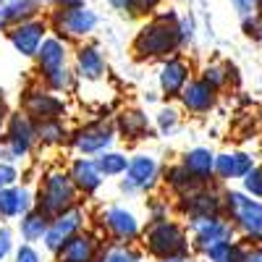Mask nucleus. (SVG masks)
<instances>
[{
  "instance_id": "f704fd0d",
  "label": "nucleus",
  "mask_w": 262,
  "mask_h": 262,
  "mask_svg": "<svg viewBox=\"0 0 262 262\" xmlns=\"http://www.w3.org/2000/svg\"><path fill=\"white\" fill-rule=\"evenodd\" d=\"M242 191L252 200L262 202V165H254L247 176L242 179Z\"/></svg>"
},
{
  "instance_id": "cd10ccee",
  "label": "nucleus",
  "mask_w": 262,
  "mask_h": 262,
  "mask_svg": "<svg viewBox=\"0 0 262 262\" xmlns=\"http://www.w3.org/2000/svg\"><path fill=\"white\" fill-rule=\"evenodd\" d=\"M48 226H50V221L45 215H42L39 210H29V212H24L18 217V233H21V242L24 244H37V242H42L45 238V233H48Z\"/></svg>"
},
{
  "instance_id": "de8ad7c7",
  "label": "nucleus",
  "mask_w": 262,
  "mask_h": 262,
  "mask_svg": "<svg viewBox=\"0 0 262 262\" xmlns=\"http://www.w3.org/2000/svg\"><path fill=\"white\" fill-rule=\"evenodd\" d=\"M259 158H262V152H259Z\"/></svg>"
},
{
  "instance_id": "c9c22d12",
  "label": "nucleus",
  "mask_w": 262,
  "mask_h": 262,
  "mask_svg": "<svg viewBox=\"0 0 262 262\" xmlns=\"http://www.w3.org/2000/svg\"><path fill=\"white\" fill-rule=\"evenodd\" d=\"M170 210H173V205L168 200H163V196H149L147 200V221L149 223L165 221V217H170Z\"/></svg>"
},
{
  "instance_id": "b1692460",
  "label": "nucleus",
  "mask_w": 262,
  "mask_h": 262,
  "mask_svg": "<svg viewBox=\"0 0 262 262\" xmlns=\"http://www.w3.org/2000/svg\"><path fill=\"white\" fill-rule=\"evenodd\" d=\"M189 176L196 181V184H212V168H215V152L207 149V147H191L186 149L181 160H179Z\"/></svg>"
},
{
  "instance_id": "393cba45",
  "label": "nucleus",
  "mask_w": 262,
  "mask_h": 262,
  "mask_svg": "<svg viewBox=\"0 0 262 262\" xmlns=\"http://www.w3.org/2000/svg\"><path fill=\"white\" fill-rule=\"evenodd\" d=\"M69 137H71V126L66 123V118L34 123V144H39V147H66Z\"/></svg>"
},
{
  "instance_id": "a211bd4d",
  "label": "nucleus",
  "mask_w": 262,
  "mask_h": 262,
  "mask_svg": "<svg viewBox=\"0 0 262 262\" xmlns=\"http://www.w3.org/2000/svg\"><path fill=\"white\" fill-rule=\"evenodd\" d=\"M191 81V63L184 60L179 53L170 55L160 63L158 69V84H160V95L165 100H179L181 90Z\"/></svg>"
},
{
  "instance_id": "6e6552de",
  "label": "nucleus",
  "mask_w": 262,
  "mask_h": 262,
  "mask_svg": "<svg viewBox=\"0 0 262 262\" xmlns=\"http://www.w3.org/2000/svg\"><path fill=\"white\" fill-rule=\"evenodd\" d=\"M34 149V121L21 111H11L6 121V131L0 139V163L16 165L32 155Z\"/></svg>"
},
{
  "instance_id": "09e8293b",
  "label": "nucleus",
  "mask_w": 262,
  "mask_h": 262,
  "mask_svg": "<svg viewBox=\"0 0 262 262\" xmlns=\"http://www.w3.org/2000/svg\"><path fill=\"white\" fill-rule=\"evenodd\" d=\"M259 42H262V37H259Z\"/></svg>"
},
{
  "instance_id": "2eb2a0df",
  "label": "nucleus",
  "mask_w": 262,
  "mask_h": 262,
  "mask_svg": "<svg viewBox=\"0 0 262 262\" xmlns=\"http://www.w3.org/2000/svg\"><path fill=\"white\" fill-rule=\"evenodd\" d=\"M50 34V27H48V18H29V21H21V24L11 27L8 29V42L13 45V50L24 58H34L42 39Z\"/></svg>"
},
{
  "instance_id": "c03bdc74",
  "label": "nucleus",
  "mask_w": 262,
  "mask_h": 262,
  "mask_svg": "<svg viewBox=\"0 0 262 262\" xmlns=\"http://www.w3.org/2000/svg\"><path fill=\"white\" fill-rule=\"evenodd\" d=\"M252 11H254V16L262 21V0H254V8H252Z\"/></svg>"
},
{
  "instance_id": "f03ea898",
  "label": "nucleus",
  "mask_w": 262,
  "mask_h": 262,
  "mask_svg": "<svg viewBox=\"0 0 262 262\" xmlns=\"http://www.w3.org/2000/svg\"><path fill=\"white\" fill-rule=\"evenodd\" d=\"M142 254H149L155 262L160 259H189L191 244L189 231L179 217H165V221L147 223L139 236Z\"/></svg>"
},
{
  "instance_id": "c756f323",
  "label": "nucleus",
  "mask_w": 262,
  "mask_h": 262,
  "mask_svg": "<svg viewBox=\"0 0 262 262\" xmlns=\"http://www.w3.org/2000/svg\"><path fill=\"white\" fill-rule=\"evenodd\" d=\"M142 257L137 244H105L95 262H142Z\"/></svg>"
},
{
  "instance_id": "e433bc0d",
  "label": "nucleus",
  "mask_w": 262,
  "mask_h": 262,
  "mask_svg": "<svg viewBox=\"0 0 262 262\" xmlns=\"http://www.w3.org/2000/svg\"><path fill=\"white\" fill-rule=\"evenodd\" d=\"M21 179V170L18 165H11V163H0V191L8 189V186H16Z\"/></svg>"
},
{
  "instance_id": "4be33fe9",
  "label": "nucleus",
  "mask_w": 262,
  "mask_h": 262,
  "mask_svg": "<svg viewBox=\"0 0 262 262\" xmlns=\"http://www.w3.org/2000/svg\"><path fill=\"white\" fill-rule=\"evenodd\" d=\"M254 165L257 163H254V158L249 155V152H242V149L221 152V155H215L212 181H233V179L242 181Z\"/></svg>"
},
{
  "instance_id": "79ce46f5",
  "label": "nucleus",
  "mask_w": 262,
  "mask_h": 262,
  "mask_svg": "<svg viewBox=\"0 0 262 262\" xmlns=\"http://www.w3.org/2000/svg\"><path fill=\"white\" fill-rule=\"evenodd\" d=\"M244 262H262V244L259 247H249L244 254Z\"/></svg>"
},
{
  "instance_id": "a18cd8bd",
  "label": "nucleus",
  "mask_w": 262,
  "mask_h": 262,
  "mask_svg": "<svg viewBox=\"0 0 262 262\" xmlns=\"http://www.w3.org/2000/svg\"><path fill=\"white\" fill-rule=\"evenodd\" d=\"M160 262H189V259H160Z\"/></svg>"
},
{
  "instance_id": "5701e85b",
  "label": "nucleus",
  "mask_w": 262,
  "mask_h": 262,
  "mask_svg": "<svg viewBox=\"0 0 262 262\" xmlns=\"http://www.w3.org/2000/svg\"><path fill=\"white\" fill-rule=\"evenodd\" d=\"M32 207H34V196L29 186L16 184V186H8L0 191V221H18Z\"/></svg>"
},
{
  "instance_id": "f257e3e1",
  "label": "nucleus",
  "mask_w": 262,
  "mask_h": 262,
  "mask_svg": "<svg viewBox=\"0 0 262 262\" xmlns=\"http://www.w3.org/2000/svg\"><path fill=\"white\" fill-rule=\"evenodd\" d=\"M184 45L181 37V21L176 13H158L147 18L137 29L134 42H131V53L137 60H165L176 55Z\"/></svg>"
},
{
  "instance_id": "49530a36",
  "label": "nucleus",
  "mask_w": 262,
  "mask_h": 262,
  "mask_svg": "<svg viewBox=\"0 0 262 262\" xmlns=\"http://www.w3.org/2000/svg\"><path fill=\"white\" fill-rule=\"evenodd\" d=\"M58 3H63V0H58Z\"/></svg>"
},
{
  "instance_id": "bb28decb",
  "label": "nucleus",
  "mask_w": 262,
  "mask_h": 262,
  "mask_svg": "<svg viewBox=\"0 0 262 262\" xmlns=\"http://www.w3.org/2000/svg\"><path fill=\"white\" fill-rule=\"evenodd\" d=\"M160 184L165 186V191H170V196L176 200V196L196 189V186H202V184H196L191 176H189V170L181 165V163H170L160 170Z\"/></svg>"
},
{
  "instance_id": "473e14b6",
  "label": "nucleus",
  "mask_w": 262,
  "mask_h": 262,
  "mask_svg": "<svg viewBox=\"0 0 262 262\" xmlns=\"http://www.w3.org/2000/svg\"><path fill=\"white\" fill-rule=\"evenodd\" d=\"M179 123H181V116H179L176 107H170V105L160 107V111L155 113V128H158V134H163V137H170L173 131L179 128Z\"/></svg>"
},
{
  "instance_id": "7ed1b4c3",
  "label": "nucleus",
  "mask_w": 262,
  "mask_h": 262,
  "mask_svg": "<svg viewBox=\"0 0 262 262\" xmlns=\"http://www.w3.org/2000/svg\"><path fill=\"white\" fill-rule=\"evenodd\" d=\"M32 196H34V210H39L48 221L58 217L66 210L76 207L79 200H81L76 186L69 179V173H66V168H58V165L42 170V176H39L37 189L32 191Z\"/></svg>"
},
{
  "instance_id": "f3484780",
  "label": "nucleus",
  "mask_w": 262,
  "mask_h": 262,
  "mask_svg": "<svg viewBox=\"0 0 262 262\" xmlns=\"http://www.w3.org/2000/svg\"><path fill=\"white\" fill-rule=\"evenodd\" d=\"M111 123L116 128V137L128 142V144L152 139V121H149V116L142 111V107H134V105L121 107Z\"/></svg>"
},
{
  "instance_id": "f8f14e48",
  "label": "nucleus",
  "mask_w": 262,
  "mask_h": 262,
  "mask_svg": "<svg viewBox=\"0 0 262 262\" xmlns=\"http://www.w3.org/2000/svg\"><path fill=\"white\" fill-rule=\"evenodd\" d=\"M90 221H92V215H90V210H86L81 202L76 207H71V210L60 212L58 217H53L50 226H48L45 238H42L45 252L48 254H55L66 242H71L76 233H81L84 228H90Z\"/></svg>"
},
{
  "instance_id": "0eeeda50",
  "label": "nucleus",
  "mask_w": 262,
  "mask_h": 262,
  "mask_svg": "<svg viewBox=\"0 0 262 262\" xmlns=\"http://www.w3.org/2000/svg\"><path fill=\"white\" fill-rule=\"evenodd\" d=\"M173 210L184 217V226L196 221H210V217H226L223 215V191H217L212 184H202L181 196L173 200Z\"/></svg>"
},
{
  "instance_id": "c85d7f7f",
  "label": "nucleus",
  "mask_w": 262,
  "mask_h": 262,
  "mask_svg": "<svg viewBox=\"0 0 262 262\" xmlns=\"http://www.w3.org/2000/svg\"><path fill=\"white\" fill-rule=\"evenodd\" d=\"M95 160V168L102 179H121L126 173V165H128V158L126 152H118V149H107V152H100Z\"/></svg>"
},
{
  "instance_id": "6ab92c4d",
  "label": "nucleus",
  "mask_w": 262,
  "mask_h": 262,
  "mask_svg": "<svg viewBox=\"0 0 262 262\" xmlns=\"http://www.w3.org/2000/svg\"><path fill=\"white\" fill-rule=\"evenodd\" d=\"M34 66H37V81H45L53 74L69 69V45L63 39L48 34L34 55Z\"/></svg>"
},
{
  "instance_id": "a19ab883",
  "label": "nucleus",
  "mask_w": 262,
  "mask_h": 262,
  "mask_svg": "<svg viewBox=\"0 0 262 262\" xmlns=\"http://www.w3.org/2000/svg\"><path fill=\"white\" fill-rule=\"evenodd\" d=\"M8 105H6V97L0 92V139H3V131H6V121H8Z\"/></svg>"
},
{
  "instance_id": "72a5a7b5",
  "label": "nucleus",
  "mask_w": 262,
  "mask_h": 262,
  "mask_svg": "<svg viewBox=\"0 0 262 262\" xmlns=\"http://www.w3.org/2000/svg\"><path fill=\"white\" fill-rule=\"evenodd\" d=\"M107 3L126 16H144V13H152V8H155V0H107Z\"/></svg>"
},
{
  "instance_id": "58836bf2",
  "label": "nucleus",
  "mask_w": 262,
  "mask_h": 262,
  "mask_svg": "<svg viewBox=\"0 0 262 262\" xmlns=\"http://www.w3.org/2000/svg\"><path fill=\"white\" fill-rule=\"evenodd\" d=\"M13 249H16L13 247V231L0 223V262H6V257L13 254Z\"/></svg>"
},
{
  "instance_id": "2f4dec72",
  "label": "nucleus",
  "mask_w": 262,
  "mask_h": 262,
  "mask_svg": "<svg viewBox=\"0 0 262 262\" xmlns=\"http://www.w3.org/2000/svg\"><path fill=\"white\" fill-rule=\"evenodd\" d=\"M231 74H233V69L231 66H221V63H210V66H205V71H202V81H207L215 92H221L223 86H228V81H231Z\"/></svg>"
},
{
  "instance_id": "7c9ffc66",
  "label": "nucleus",
  "mask_w": 262,
  "mask_h": 262,
  "mask_svg": "<svg viewBox=\"0 0 262 262\" xmlns=\"http://www.w3.org/2000/svg\"><path fill=\"white\" fill-rule=\"evenodd\" d=\"M244 254H247V247L236 238H228V242H221L205 252V257L210 262H244Z\"/></svg>"
},
{
  "instance_id": "423d86ee",
  "label": "nucleus",
  "mask_w": 262,
  "mask_h": 262,
  "mask_svg": "<svg viewBox=\"0 0 262 262\" xmlns=\"http://www.w3.org/2000/svg\"><path fill=\"white\" fill-rule=\"evenodd\" d=\"M95 221V231L107 238L105 244H134L142 236V221L134 210H128L123 205H105L97 210Z\"/></svg>"
},
{
  "instance_id": "aec40b11",
  "label": "nucleus",
  "mask_w": 262,
  "mask_h": 262,
  "mask_svg": "<svg viewBox=\"0 0 262 262\" xmlns=\"http://www.w3.org/2000/svg\"><path fill=\"white\" fill-rule=\"evenodd\" d=\"M179 102H181V107H184L189 116L202 118V116H207L210 111H215L217 92L212 90L207 81H202L200 76H191V81L184 86L181 95H179Z\"/></svg>"
},
{
  "instance_id": "39448f33",
  "label": "nucleus",
  "mask_w": 262,
  "mask_h": 262,
  "mask_svg": "<svg viewBox=\"0 0 262 262\" xmlns=\"http://www.w3.org/2000/svg\"><path fill=\"white\" fill-rule=\"evenodd\" d=\"M223 215L244 242L252 247L262 244V202L247 196L242 189H223Z\"/></svg>"
},
{
  "instance_id": "dca6fc26",
  "label": "nucleus",
  "mask_w": 262,
  "mask_h": 262,
  "mask_svg": "<svg viewBox=\"0 0 262 262\" xmlns=\"http://www.w3.org/2000/svg\"><path fill=\"white\" fill-rule=\"evenodd\" d=\"M186 231H189V244H191V249L200 252V254H205L210 247L221 244V242H228V238H233V233H236L226 217H210V221L189 223Z\"/></svg>"
},
{
  "instance_id": "412c9836",
  "label": "nucleus",
  "mask_w": 262,
  "mask_h": 262,
  "mask_svg": "<svg viewBox=\"0 0 262 262\" xmlns=\"http://www.w3.org/2000/svg\"><path fill=\"white\" fill-rule=\"evenodd\" d=\"M66 173H69L71 184L76 186L79 196H95V194L102 189V184H105V179L97 173L92 158H81V155L71 158V163H69V168H66Z\"/></svg>"
},
{
  "instance_id": "37998d69",
  "label": "nucleus",
  "mask_w": 262,
  "mask_h": 262,
  "mask_svg": "<svg viewBox=\"0 0 262 262\" xmlns=\"http://www.w3.org/2000/svg\"><path fill=\"white\" fill-rule=\"evenodd\" d=\"M233 3H236V8L242 11L244 16H249V11L254 8V0H233Z\"/></svg>"
},
{
  "instance_id": "a878e982",
  "label": "nucleus",
  "mask_w": 262,
  "mask_h": 262,
  "mask_svg": "<svg viewBox=\"0 0 262 262\" xmlns=\"http://www.w3.org/2000/svg\"><path fill=\"white\" fill-rule=\"evenodd\" d=\"M39 16V6L34 0H3L0 3V29H11L21 21H29Z\"/></svg>"
},
{
  "instance_id": "1a4fd4ad",
  "label": "nucleus",
  "mask_w": 262,
  "mask_h": 262,
  "mask_svg": "<svg viewBox=\"0 0 262 262\" xmlns=\"http://www.w3.org/2000/svg\"><path fill=\"white\" fill-rule=\"evenodd\" d=\"M160 170L163 165L158 163L155 155L147 152H137L128 158L126 173L118 179V189L126 196H137V194H152L160 186Z\"/></svg>"
},
{
  "instance_id": "9d476101",
  "label": "nucleus",
  "mask_w": 262,
  "mask_h": 262,
  "mask_svg": "<svg viewBox=\"0 0 262 262\" xmlns=\"http://www.w3.org/2000/svg\"><path fill=\"white\" fill-rule=\"evenodd\" d=\"M116 128L111 123V118H92L76 128H71V137H69V147L81 158H97L100 152L113 149L116 144Z\"/></svg>"
},
{
  "instance_id": "ea45409f",
  "label": "nucleus",
  "mask_w": 262,
  "mask_h": 262,
  "mask_svg": "<svg viewBox=\"0 0 262 262\" xmlns=\"http://www.w3.org/2000/svg\"><path fill=\"white\" fill-rule=\"evenodd\" d=\"M242 29H244V34L247 37H252V39H259L262 37V21L257 18V16H244V21H242Z\"/></svg>"
},
{
  "instance_id": "ddd939ff",
  "label": "nucleus",
  "mask_w": 262,
  "mask_h": 262,
  "mask_svg": "<svg viewBox=\"0 0 262 262\" xmlns=\"http://www.w3.org/2000/svg\"><path fill=\"white\" fill-rule=\"evenodd\" d=\"M74 76L81 84H102L107 76V60L95 42H81L74 50Z\"/></svg>"
},
{
  "instance_id": "9b49d317",
  "label": "nucleus",
  "mask_w": 262,
  "mask_h": 262,
  "mask_svg": "<svg viewBox=\"0 0 262 262\" xmlns=\"http://www.w3.org/2000/svg\"><path fill=\"white\" fill-rule=\"evenodd\" d=\"M18 111L37 121H53V118H69V102L60 95L45 90L39 81L29 84L18 97Z\"/></svg>"
},
{
  "instance_id": "4c0bfd02",
  "label": "nucleus",
  "mask_w": 262,
  "mask_h": 262,
  "mask_svg": "<svg viewBox=\"0 0 262 262\" xmlns=\"http://www.w3.org/2000/svg\"><path fill=\"white\" fill-rule=\"evenodd\" d=\"M13 262H45V257L37 252V247H32V244H21V247L13 249Z\"/></svg>"
},
{
  "instance_id": "20e7f679",
  "label": "nucleus",
  "mask_w": 262,
  "mask_h": 262,
  "mask_svg": "<svg viewBox=\"0 0 262 262\" xmlns=\"http://www.w3.org/2000/svg\"><path fill=\"white\" fill-rule=\"evenodd\" d=\"M100 24V18L92 8H86L81 0H63L55 6V11H50L48 16V27L53 32V37L69 42H81L86 39Z\"/></svg>"
},
{
  "instance_id": "4468645a",
  "label": "nucleus",
  "mask_w": 262,
  "mask_h": 262,
  "mask_svg": "<svg viewBox=\"0 0 262 262\" xmlns=\"http://www.w3.org/2000/svg\"><path fill=\"white\" fill-rule=\"evenodd\" d=\"M102 247H105V238L90 226L81 233H76L71 242H66L53 254V262H95Z\"/></svg>"
}]
</instances>
